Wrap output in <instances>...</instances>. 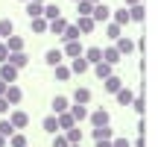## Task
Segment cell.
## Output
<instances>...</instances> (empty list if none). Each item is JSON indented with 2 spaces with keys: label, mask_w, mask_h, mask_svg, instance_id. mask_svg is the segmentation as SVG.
Returning a JSON list of instances; mask_svg holds the SVG:
<instances>
[{
  "label": "cell",
  "mask_w": 158,
  "mask_h": 147,
  "mask_svg": "<svg viewBox=\"0 0 158 147\" xmlns=\"http://www.w3.org/2000/svg\"><path fill=\"white\" fill-rule=\"evenodd\" d=\"M6 100H9V106H21V100H23V88L18 82H12V85H6Z\"/></svg>",
  "instance_id": "6da1fadb"
},
{
  "label": "cell",
  "mask_w": 158,
  "mask_h": 147,
  "mask_svg": "<svg viewBox=\"0 0 158 147\" xmlns=\"http://www.w3.org/2000/svg\"><path fill=\"white\" fill-rule=\"evenodd\" d=\"M88 118H91V124L94 127H108L111 124V115H108V109H94V112H88Z\"/></svg>",
  "instance_id": "7a4b0ae2"
},
{
  "label": "cell",
  "mask_w": 158,
  "mask_h": 147,
  "mask_svg": "<svg viewBox=\"0 0 158 147\" xmlns=\"http://www.w3.org/2000/svg\"><path fill=\"white\" fill-rule=\"evenodd\" d=\"M91 18H94V24H106L108 18H111V9H108L106 3H94V9H91Z\"/></svg>",
  "instance_id": "3957f363"
},
{
  "label": "cell",
  "mask_w": 158,
  "mask_h": 147,
  "mask_svg": "<svg viewBox=\"0 0 158 147\" xmlns=\"http://www.w3.org/2000/svg\"><path fill=\"white\" fill-rule=\"evenodd\" d=\"M6 118L12 121V127H15V130H23V127L29 124V115L23 112V109H15V112H9V115H6Z\"/></svg>",
  "instance_id": "277c9868"
},
{
  "label": "cell",
  "mask_w": 158,
  "mask_h": 147,
  "mask_svg": "<svg viewBox=\"0 0 158 147\" xmlns=\"http://www.w3.org/2000/svg\"><path fill=\"white\" fill-rule=\"evenodd\" d=\"M0 79H3L6 85H12L18 79V68H15V65H9V62H3V65H0Z\"/></svg>",
  "instance_id": "5b68a950"
},
{
  "label": "cell",
  "mask_w": 158,
  "mask_h": 147,
  "mask_svg": "<svg viewBox=\"0 0 158 147\" xmlns=\"http://www.w3.org/2000/svg\"><path fill=\"white\" fill-rule=\"evenodd\" d=\"M102 88H106L108 94H117V91L123 88V79H120L117 74H111V77H106V79H102Z\"/></svg>",
  "instance_id": "8992f818"
},
{
  "label": "cell",
  "mask_w": 158,
  "mask_h": 147,
  "mask_svg": "<svg viewBox=\"0 0 158 147\" xmlns=\"http://www.w3.org/2000/svg\"><path fill=\"white\" fill-rule=\"evenodd\" d=\"M114 47H117V50H120V56H129V53H135V41H132V38H126V35H120V38L117 41H114Z\"/></svg>",
  "instance_id": "52a82bcc"
},
{
  "label": "cell",
  "mask_w": 158,
  "mask_h": 147,
  "mask_svg": "<svg viewBox=\"0 0 158 147\" xmlns=\"http://www.w3.org/2000/svg\"><path fill=\"white\" fill-rule=\"evenodd\" d=\"M62 59H64V53L59 50V47H50V50L44 53V62H47V68H56V65H62Z\"/></svg>",
  "instance_id": "ba28073f"
},
{
  "label": "cell",
  "mask_w": 158,
  "mask_h": 147,
  "mask_svg": "<svg viewBox=\"0 0 158 147\" xmlns=\"http://www.w3.org/2000/svg\"><path fill=\"white\" fill-rule=\"evenodd\" d=\"M76 27H79V33H82V35H88V33H94V27H97V24H94V18H91V15H79L76 18Z\"/></svg>",
  "instance_id": "9c48e42d"
},
{
  "label": "cell",
  "mask_w": 158,
  "mask_h": 147,
  "mask_svg": "<svg viewBox=\"0 0 158 147\" xmlns=\"http://www.w3.org/2000/svg\"><path fill=\"white\" fill-rule=\"evenodd\" d=\"M68 68H70V74H85V71H91V65H88V59H85V56H73Z\"/></svg>",
  "instance_id": "30bf717a"
},
{
  "label": "cell",
  "mask_w": 158,
  "mask_h": 147,
  "mask_svg": "<svg viewBox=\"0 0 158 147\" xmlns=\"http://www.w3.org/2000/svg\"><path fill=\"white\" fill-rule=\"evenodd\" d=\"M62 53H64V56H70V59H73V56H82V53H85V47L82 44H79V41H62Z\"/></svg>",
  "instance_id": "8fae6325"
},
{
  "label": "cell",
  "mask_w": 158,
  "mask_h": 147,
  "mask_svg": "<svg viewBox=\"0 0 158 147\" xmlns=\"http://www.w3.org/2000/svg\"><path fill=\"white\" fill-rule=\"evenodd\" d=\"M68 112L73 115V121H76V124H82V121L88 118V106H82V103H70V106H68Z\"/></svg>",
  "instance_id": "7c38bea8"
},
{
  "label": "cell",
  "mask_w": 158,
  "mask_h": 147,
  "mask_svg": "<svg viewBox=\"0 0 158 147\" xmlns=\"http://www.w3.org/2000/svg\"><path fill=\"white\" fill-rule=\"evenodd\" d=\"M91 68H94V74H97V79H106V77H111L114 74V65H108V62H97V65H91Z\"/></svg>",
  "instance_id": "4fadbf2b"
},
{
  "label": "cell",
  "mask_w": 158,
  "mask_h": 147,
  "mask_svg": "<svg viewBox=\"0 0 158 147\" xmlns=\"http://www.w3.org/2000/svg\"><path fill=\"white\" fill-rule=\"evenodd\" d=\"M3 44L9 47V53H18V50H23V44H27V41H23L21 35H15V33H12L9 38H3Z\"/></svg>",
  "instance_id": "5bb4252c"
},
{
  "label": "cell",
  "mask_w": 158,
  "mask_h": 147,
  "mask_svg": "<svg viewBox=\"0 0 158 147\" xmlns=\"http://www.w3.org/2000/svg\"><path fill=\"white\" fill-rule=\"evenodd\" d=\"M85 59H88V65H97V62H102V47H85V53H82Z\"/></svg>",
  "instance_id": "9a60e30c"
},
{
  "label": "cell",
  "mask_w": 158,
  "mask_h": 147,
  "mask_svg": "<svg viewBox=\"0 0 158 147\" xmlns=\"http://www.w3.org/2000/svg\"><path fill=\"white\" fill-rule=\"evenodd\" d=\"M79 38H82V33H79V27L70 21L68 27H64V33H62V41H79Z\"/></svg>",
  "instance_id": "2e32d148"
},
{
  "label": "cell",
  "mask_w": 158,
  "mask_h": 147,
  "mask_svg": "<svg viewBox=\"0 0 158 147\" xmlns=\"http://www.w3.org/2000/svg\"><path fill=\"white\" fill-rule=\"evenodd\" d=\"M102 62H108V65H117L120 62V50H117V47H102Z\"/></svg>",
  "instance_id": "e0dca14e"
},
{
  "label": "cell",
  "mask_w": 158,
  "mask_h": 147,
  "mask_svg": "<svg viewBox=\"0 0 158 147\" xmlns=\"http://www.w3.org/2000/svg\"><path fill=\"white\" fill-rule=\"evenodd\" d=\"M41 130L50 132V136H56V132H59V118H56V115H47V118L41 121Z\"/></svg>",
  "instance_id": "ac0fdd59"
},
{
  "label": "cell",
  "mask_w": 158,
  "mask_h": 147,
  "mask_svg": "<svg viewBox=\"0 0 158 147\" xmlns=\"http://www.w3.org/2000/svg\"><path fill=\"white\" fill-rule=\"evenodd\" d=\"M114 97H117V103H120V106L126 109V106H132V100H135V91H129V88L123 85V88H120V91H117Z\"/></svg>",
  "instance_id": "d6986e66"
},
{
  "label": "cell",
  "mask_w": 158,
  "mask_h": 147,
  "mask_svg": "<svg viewBox=\"0 0 158 147\" xmlns=\"http://www.w3.org/2000/svg\"><path fill=\"white\" fill-rule=\"evenodd\" d=\"M56 118H59V132H68L70 127H76V121H73L70 112H62V115H56Z\"/></svg>",
  "instance_id": "ffe728a7"
},
{
  "label": "cell",
  "mask_w": 158,
  "mask_h": 147,
  "mask_svg": "<svg viewBox=\"0 0 158 147\" xmlns=\"http://www.w3.org/2000/svg\"><path fill=\"white\" fill-rule=\"evenodd\" d=\"M68 106H70V100H68V97H62V94H56V97H53V115L68 112Z\"/></svg>",
  "instance_id": "44dd1931"
},
{
  "label": "cell",
  "mask_w": 158,
  "mask_h": 147,
  "mask_svg": "<svg viewBox=\"0 0 158 147\" xmlns=\"http://www.w3.org/2000/svg\"><path fill=\"white\" fill-rule=\"evenodd\" d=\"M111 21H114V24H120V27H126V24H129V9H126V6L114 9V12H111Z\"/></svg>",
  "instance_id": "7402d4cb"
},
{
  "label": "cell",
  "mask_w": 158,
  "mask_h": 147,
  "mask_svg": "<svg viewBox=\"0 0 158 147\" xmlns=\"http://www.w3.org/2000/svg\"><path fill=\"white\" fill-rule=\"evenodd\" d=\"M47 18H29V29H32L35 35H41V33H47Z\"/></svg>",
  "instance_id": "603a6c76"
},
{
  "label": "cell",
  "mask_w": 158,
  "mask_h": 147,
  "mask_svg": "<svg viewBox=\"0 0 158 147\" xmlns=\"http://www.w3.org/2000/svg\"><path fill=\"white\" fill-rule=\"evenodd\" d=\"M91 138H94V141H102V138H114V132H111V124H108V127H94Z\"/></svg>",
  "instance_id": "cb8c5ba5"
},
{
  "label": "cell",
  "mask_w": 158,
  "mask_h": 147,
  "mask_svg": "<svg viewBox=\"0 0 158 147\" xmlns=\"http://www.w3.org/2000/svg\"><path fill=\"white\" fill-rule=\"evenodd\" d=\"M68 24H70V21H64V18H56V21H50V24H47V33H53V35H62Z\"/></svg>",
  "instance_id": "d4e9b609"
},
{
  "label": "cell",
  "mask_w": 158,
  "mask_h": 147,
  "mask_svg": "<svg viewBox=\"0 0 158 147\" xmlns=\"http://www.w3.org/2000/svg\"><path fill=\"white\" fill-rule=\"evenodd\" d=\"M6 62H9V65H15V68H23V65L29 62V56H27L23 50H18V53H9V59H6Z\"/></svg>",
  "instance_id": "484cf974"
},
{
  "label": "cell",
  "mask_w": 158,
  "mask_h": 147,
  "mask_svg": "<svg viewBox=\"0 0 158 147\" xmlns=\"http://www.w3.org/2000/svg\"><path fill=\"white\" fill-rule=\"evenodd\" d=\"M53 77H56V82H68L73 74H70L68 65H56V68H53Z\"/></svg>",
  "instance_id": "4316f807"
},
{
  "label": "cell",
  "mask_w": 158,
  "mask_h": 147,
  "mask_svg": "<svg viewBox=\"0 0 158 147\" xmlns=\"http://www.w3.org/2000/svg\"><path fill=\"white\" fill-rule=\"evenodd\" d=\"M27 15H29V18H41V15H44V3L27 0Z\"/></svg>",
  "instance_id": "83f0119b"
},
{
  "label": "cell",
  "mask_w": 158,
  "mask_h": 147,
  "mask_svg": "<svg viewBox=\"0 0 158 147\" xmlns=\"http://www.w3.org/2000/svg\"><path fill=\"white\" fill-rule=\"evenodd\" d=\"M41 18H47V21H56V18H62V9H59L56 3H44V15Z\"/></svg>",
  "instance_id": "f1b7e54d"
},
{
  "label": "cell",
  "mask_w": 158,
  "mask_h": 147,
  "mask_svg": "<svg viewBox=\"0 0 158 147\" xmlns=\"http://www.w3.org/2000/svg\"><path fill=\"white\" fill-rule=\"evenodd\" d=\"M106 35H108L111 41H117L120 35H123V27H120V24H114V21H108V24H106Z\"/></svg>",
  "instance_id": "f546056e"
},
{
  "label": "cell",
  "mask_w": 158,
  "mask_h": 147,
  "mask_svg": "<svg viewBox=\"0 0 158 147\" xmlns=\"http://www.w3.org/2000/svg\"><path fill=\"white\" fill-rule=\"evenodd\" d=\"M126 9H129V21H135V24H141V21H143V3L126 6Z\"/></svg>",
  "instance_id": "4dcf8cb0"
},
{
  "label": "cell",
  "mask_w": 158,
  "mask_h": 147,
  "mask_svg": "<svg viewBox=\"0 0 158 147\" xmlns=\"http://www.w3.org/2000/svg\"><path fill=\"white\" fill-rule=\"evenodd\" d=\"M64 138H68L70 144H82V127H79V124H76V127H70V130L64 132Z\"/></svg>",
  "instance_id": "1f68e13d"
},
{
  "label": "cell",
  "mask_w": 158,
  "mask_h": 147,
  "mask_svg": "<svg viewBox=\"0 0 158 147\" xmlns=\"http://www.w3.org/2000/svg\"><path fill=\"white\" fill-rule=\"evenodd\" d=\"M73 103L88 106V103H91V88H76V91H73Z\"/></svg>",
  "instance_id": "d6a6232c"
},
{
  "label": "cell",
  "mask_w": 158,
  "mask_h": 147,
  "mask_svg": "<svg viewBox=\"0 0 158 147\" xmlns=\"http://www.w3.org/2000/svg\"><path fill=\"white\" fill-rule=\"evenodd\" d=\"M12 33H15V24L9 18H0V38H9Z\"/></svg>",
  "instance_id": "836d02e7"
},
{
  "label": "cell",
  "mask_w": 158,
  "mask_h": 147,
  "mask_svg": "<svg viewBox=\"0 0 158 147\" xmlns=\"http://www.w3.org/2000/svg\"><path fill=\"white\" fill-rule=\"evenodd\" d=\"M15 127H12V121L9 118H3V121H0V136H3V138H12V136H15Z\"/></svg>",
  "instance_id": "e575fe53"
},
{
  "label": "cell",
  "mask_w": 158,
  "mask_h": 147,
  "mask_svg": "<svg viewBox=\"0 0 158 147\" xmlns=\"http://www.w3.org/2000/svg\"><path fill=\"white\" fill-rule=\"evenodd\" d=\"M6 144H9V147H27L29 141H27V136H23V132L18 130V132H15V136H12V138H9Z\"/></svg>",
  "instance_id": "d590c367"
},
{
  "label": "cell",
  "mask_w": 158,
  "mask_h": 147,
  "mask_svg": "<svg viewBox=\"0 0 158 147\" xmlns=\"http://www.w3.org/2000/svg\"><path fill=\"white\" fill-rule=\"evenodd\" d=\"M91 9H94L91 0H76V18L79 15H91Z\"/></svg>",
  "instance_id": "8d00e7d4"
},
{
  "label": "cell",
  "mask_w": 158,
  "mask_h": 147,
  "mask_svg": "<svg viewBox=\"0 0 158 147\" xmlns=\"http://www.w3.org/2000/svg\"><path fill=\"white\" fill-rule=\"evenodd\" d=\"M53 147H70V141L64 138V132H62V136L56 132V138H53Z\"/></svg>",
  "instance_id": "74e56055"
},
{
  "label": "cell",
  "mask_w": 158,
  "mask_h": 147,
  "mask_svg": "<svg viewBox=\"0 0 158 147\" xmlns=\"http://www.w3.org/2000/svg\"><path fill=\"white\" fill-rule=\"evenodd\" d=\"M111 147H132L129 138H111Z\"/></svg>",
  "instance_id": "f35d334b"
},
{
  "label": "cell",
  "mask_w": 158,
  "mask_h": 147,
  "mask_svg": "<svg viewBox=\"0 0 158 147\" xmlns=\"http://www.w3.org/2000/svg\"><path fill=\"white\" fill-rule=\"evenodd\" d=\"M6 59H9V47H6V44H3V41H0V65H3V62H6Z\"/></svg>",
  "instance_id": "ab89813d"
},
{
  "label": "cell",
  "mask_w": 158,
  "mask_h": 147,
  "mask_svg": "<svg viewBox=\"0 0 158 147\" xmlns=\"http://www.w3.org/2000/svg\"><path fill=\"white\" fill-rule=\"evenodd\" d=\"M9 100H6V97H0V115H9Z\"/></svg>",
  "instance_id": "60d3db41"
},
{
  "label": "cell",
  "mask_w": 158,
  "mask_h": 147,
  "mask_svg": "<svg viewBox=\"0 0 158 147\" xmlns=\"http://www.w3.org/2000/svg\"><path fill=\"white\" fill-rule=\"evenodd\" d=\"M132 106H135L138 115H143V100H141V97H135V100H132Z\"/></svg>",
  "instance_id": "b9f144b4"
},
{
  "label": "cell",
  "mask_w": 158,
  "mask_h": 147,
  "mask_svg": "<svg viewBox=\"0 0 158 147\" xmlns=\"http://www.w3.org/2000/svg\"><path fill=\"white\" fill-rule=\"evenodd\" d=\"M94 147H111V138H102V141H94Z\"/></svg>",
  "instance_id": "7bdbcfd3"
},
{
  "label": "cell",
  "mask_w": 158,
  "mask_h": 147,
  "mask_svg": "<svg viewBox=\"0 0 158 147\" xmlns=\"http://www.w3.org/2000/svg\"><path fill=\"white\" fill-rule=\"evenodd\" d=\"M135 3H141V0H123V6H135Z\"/></svg>",
  "instance_id": "ee69618b"
},
{
  "label": "cell",
  "mask_w": 158,
  "mask_h": 147,
  "mask_svg": "<svg viewBox=\"0 0 158 147\" xmlns=\"http://www.w3.org/2000/svg\"><path fill=\"white\" fill-rule=\"evenodd\" d=\"M3 94H6V82L0 79V97H3Z\"/></svg>",
  "instance_id": "f6af8a7d"
},
{
  "label": "cell",
  "mask_w": 158,
  "mask_h": 147,
  "mask_svg": "<svg viewBox=\"0 0 158 147\" xmlns=\"http://www.w3.org/2000/svg\"><path fill=\"white\" fill-rule=\"evenodd\" d=\"M6 141H9V138H3V136H0V147H6Z\"/></svg>",
  "instance_id": "bcb514c9"
},
{
  "label": "cell",
  "mask_w": 158,
  "mask_h": 147,
  "mask_svg": "<svg viewBox=\"0 0 158 147\" xmlns=\"http://www.w3.org/2000/svg\"><path fill=\"white\" fill-rule=\"evenodd\" d=\"M91 3H102V0H91Z\"/></svg>",
  "instance_id": "7dc6e473"
},
{
  "label": "cell",
  "mask_w": 158,
  "mask_h": 147,
  "mask_svg": "<svg viewBox=\"0 0 158 147\" xmlns=\"http://www.w3.org/2000/svg\"><path fill=\"white\" fill-rule=\"evenodd\" d=\"M35 3H47V0H35Z\"/></svg>",
  "instance_id": "c3c4849f"
},
{
  "label": "cell",
  "mask_w": 158,
  "mask_h": 147,
  "mask_svg": "<svg viewBox=\"0 0 158 147\" xmlns=\"http://www.w3.org/2000/svg\"><path fill=\"white\" fill-rule=\"evenodd\" d=\"M70 147H82V144H70Z\"/></svg>",
  "instance_id": "681fc988"
},
{
  "label": "cell",
  "mask_w": 158,
  "mask_h": 147,
  "mask_svg": "<svg viewBox=\"0 0 158 147\" xmlns=\"http://www.w3.org/2000/svg\"><path fill=\"white\" fill-rule=\"evenodd\" d=\"M23 3H27V0H23Z\"/></svg>",
  "instance_id": "f907efd6"
},
{
  "label": "cell",
  "mask_w": 158,
  "mask_h": 147,
  "mask_svg": "<svg viewBox=\"0 0 158 147\" xmlns=\"http://www.w3.org/2000/svg\"><path fill=\"white\" fill-rule=\"evenodd\" d=\"M0 41H3V38H0Z\"/></svg>",
  "instance_id": "816d5d0a"
},
{
  "label": "cell",
  "mask_w": 158,
  "mask_h": 147,
  "mask_svg": "<svg viewBox=\"0 0 158 147\" xmlns=\"http://www.w3.org/2000/svg\"><path fill=\"white\" fill-rule=\"evenodd\" d=\"M73 3H76V0H73Z\"/></svg>",
  "instance_id": "f5cc1de1"
},
{
  "label": "cell",
  "mask_w": 158,
  "mask_h": 147,
  "mask_svg": "<svg viewBox=\"0 0 158 147\" xmlns=\"http://www.w3.org/2000/svg\"><path fill=\"white\" fill-rule=\"evenodd\" d=\"M27 147H29V144H27Z\"/></svg>",
  "instance_id": "db71d44e"
}]
</instances>
